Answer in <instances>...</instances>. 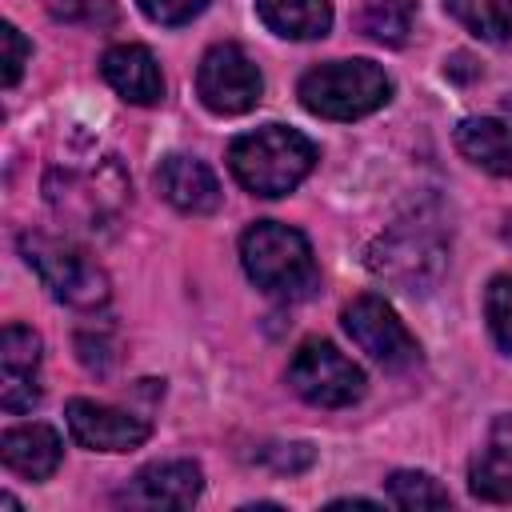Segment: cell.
<instances>
[{"label": "cell", "mask_w": 512, "mask_h": 512, "mask_svg": "<svg viewBox=\"0 0 512 512\" xmlns=\"http://www.w3.org/2000/svg\"><path fill=\"white\" fill-rule=\"evenodd\" d=\"M128 176L116 156H92L84 164H52L44 176V196L52 212L80 232L108 228L128 204Z\"/></svg>", "instance_id": "obj_1"}, {"label": "cell", "mask_w": 512, "mask_h": 512, "mask_svg": "<svg viewBox=\"0 0 512 512\" xmlns=\"http://www.w3.org/2000/svg\"><path fill=\"white\" fill-rule=\"evenodd\" d=\"M316 164V144L284 124H264L256 132H244L228 148V168L232 176L252 192V196H284L292 192Z\"/></svg>", "instance_id": "obj_2"}, {"label": "cell", "mask_w": 512, "mask_h": 512, "mask_svg": "<svg viewBox=\"0 0 512 512\" xmlns=\"http://www.w3.org/2000/svg\"><path fill=\"white\" fill-rule=\"evenodd\" d=\"M240 260L252 284L280 300H304L316 288V260L304 232L288 224L260 220L240 236Z\"/></svg>", "instance_id": "obj_3"}, {"label": "cell", "mask_w": 512, "mask_h": 512, "mask_svg": "<svg viewBox=\"0 0 512 512\" xmlns=\"http://www.w3.org/2000/svg\"><path fill=\"white\" fill-rule=\"evenodd\" d=\"M392 96V80L372 60H328L300 80V104L324 120H360Z\"/></svg>", "instance_id": "obj_4"}, {"label": "cell", "mask_w": 512, "mask_h": 512, "mask_svg": "<svg viewBox=\"0 0 512 512\" xmlns=\"http://www.w3.org/2000/svg\"><path fill=\"white\" fill-rule=\"evenodd\" d=\"M20 256L40 276V284L60 304H68V308L96 312L112 296L104 268L88 252H80L76 244H68V240H56V236H44V232H24L20 236Z\"/></svg>", "instance_id": "obj_5"}, {"label": "cell", "mask_w": 512, "mask_h": 512, "mask_svg": "<svg viewBox=\"0 0 512 512\" xmlns=\"http://www.w3.org/2000/svg\"><path fill=\"white\" fill-rule=\"evenodd\" d=\"M448 248L424 220H400L368 248V268L404 292H428L444 272Z\"/></svg>", "instance_id": "obj_6"}, {"label": "cell", "mask_w": 512, "mask_h": 512, "mask_svg": "<svg viewBox=\"0 0 512 512\" xmlns=\"http://www.w3.org/2000/svg\"><path fill=\"white\" fill-rule=\"evenodd\" d=\"M288 384L316 408H344L364 396V372L328 340H304L288 364Z\"/></svg>", "instance_id": "obj_7"}, {"label": "cell", "mask_w": 512, "mask_h": 512, "mask_svg": "<svg viewBox=\"0 0 512 512\" xmlns=\"http://www.w3.org/2000/svg\"><path fill=\"white\" fill-rule=\"evenodd\" d=\"M260 68L248 60L240 44H212L196 68V92L208 112L216 116H240L260 100Z\"/></svg>", "instance_id": "obj_8"}, {"label": "cell", "mask_w": 512, "mask_h": 512, "mask_svg": "<svg viewBox=\"0 0 512 512\" xmlns=\"http://www.w3.org/2000/svg\"><path fill=\"white\" fill-rule=\"evenodd\" d=\"M340 320H344V332L360 344V352H368L376 364L400 372V368H412L420 360V344L412 340L404 320L380 296H356Z\"/></svg>", "instance_id": "obj_9"}, {"label": "cell", "mask_w": 512, "mask_h": 512, "mask_svg": "<svg viewBox=\"0 0 512 512\" xmlns=\"http://www.w3.org/2000/svg\"><path fill=\"white\" fill-rule=\"evenodd\" d=\"M68 416V432L80 448H92V452H132L148 440V420L124 412V408H108V404H96V400H68L64 408Z\"/></svg>", "instance_id": "obj_10"}, {"label": "cell", "mask_w": 512, "mask_h": 512, "mask_svg": "<svg viewBox=\"0 0 512 512\" xmlns=\"http://www.w3.org/2000/svg\"><path fill=\"white\" fill-rule=\"evenodd\" d=\"M36 368H40V336L24 324H8L0 336V408L4 412H28L40 400Z\"/></svg>", "instance_id": "obj_11"}, {"label": "cell", "mask_w": 512, "mask_h": 512, "mask_svg": "<svg viewBox=\"0 0 512 512\" xmlns=\"http://www.w3.org/2000/svg\"><path fill=\"white\" fill-rule=\"evenodd\" d=\"M200 468L192 460H160L132 476L120 492V504L132 508H192L200 496Z\"/></svg>", "instance_id": "obj_12"}, {"label": "cell", "mask_w": 512, "mask_h": 512, "mask_svg": "<svg viewBox=\"0 0 512 512\" xmlns=\"http://www.w3.org/2000/svg\"><path fill=\"white\" fill-rule=\"evenodd\" d=\"M156 192L188 216H208L220 208V180L212 176V168L196 156H164L156 168Z\"/></svg>", "instance_id": "obj_13"}, {"label": "cell", "mask_w": 512, "mask_h": 512, "mask_svg": "<svg viewBox=\"0 0 512 512\" xmlns=\"http://www.w3.org/2000/svg\"><path fill=\"white\" fill-rule=\"evenodd\" d=\"M104 80L112 84V92L128 104H156L164 96V76L156 56L144 44H116L104 52L100 60Z\"/></svg>", "instance_id": "obj_14"}, {"label": "cell", "mask_w": 512, "mask_h": 512, "mask_svg": "<svg viewBox=\"0 0 512 512\" xmlns=\"http://www.w3.org/2000/svg\"><path fill=\"white\" fill-rule=\"evenodd\" d=\"M468 488L488 504H512V412L492 424L488 448L468 468Z\"/></svg>", "instance_id": "obj_15"}, {"label": "cell", "mask_w": 512, "mask_h": 512, "mask_svg": "<svg viewBox=\"0 0 512 512\" xmlns=\"http://www.w3.org/2000/svg\"><path fill=\"white\" fill-rule=\"evenodd\" d=\"M0 456L28 480H48L60 464V436L48 424H16L0 436Z\"/></svg>", "instance_id": "obj_16"}, {"label": "cell", "mask_w": 512, "mask_h": 512, "mask_svg": "<svg viewBox=\"0 0 512 512\" xmlns=\"http://www.w3.org/2000/svg\"><path fill=\"white\" fill-rule=\"evenodd\" d=\"M456 148L484 172L512 180V128L504 120L472 116L456 128Z\"/></svg>", "instance_id": "obj_17"}, {"label": "cell", "mask_w": 512, "mask_h": 512, "mask_svg": "<svg viewBox=\"0 0 512 512\" xmlns=\"http://www.w3.org/2000/svg\"><path fill=\"white\" fill-rule=\"evenodd\" d=\"M256 12L284 40H316L332 24L328 0H256Z\"/></svg>", "instance_id": "obj_18"}, {"label": "cell", "mask_w": 512, "mask_h": 512, "mask_svg": "<svg viewBox=\"0 0 512 512\" xmlns=\"http://www.w3.org/2000/svg\"><path fill=\"white\" fill-rule=\"evenodd\" d=\"M444 8L488 44L512 40V0H444Z\"/></svg>", "instance_id": "obj_19"}, {"label": "cell", "mask_w": 512, "mask_h": 512, "mask_svg": "<svg viewBox=\"0 0 512 512\" xmlns=\"http://www.w3.org/2000/svg\"><path fill=\"white\" fill-rule=\"evenodd\" d=\"M360 28L380 44H404L412 28V8L408 0H372L360 16Z\"/></svg>", "instance_id": "obj_20"}, {"label": "cell", "mask_w": 512, "mask_h": 512, "mask_svg": "<svg viewBox=\"0 0 512 512\" xmlns=\"http://www.w3.org/2000/svg\"><path fill=\"white\" fill-rule=\"evenodd\" d=\"M388 496L400 508H448V492L428 472H392L388 476Z\"/></svg>", "instance_id": "obj_21"}, {"label": "cell", "mask_w": 512, "mask_h": 512, "mask_svg": "<svg viewBox=\"0 0 512 512\" xmlns=\"http://www.w3.org/2000/svg\"><path fill=\"white\" fill-rule=\"evenodd\" d=\"M484 316L504 352H512V276H496L484 296Z\"/></svg>", "instance_id": "obj_22"}, {"label": "cell", "mask_w": 512, "mask_h": 512, "mask_svg": "<svg viewBox=\"0 0 512 512\" xmlns=\"http://www.w3.org/2000/svg\"><path fill=\"white\" fill-rule=\"evenodd\" d=\"M0 48H4V56H0V84L12 88L20 80V72H24V64H28L32 48H28V40L20 36L16 24H0Z\"/></svg>", "instance_id": "obj_23"}, {"label": "cell", "mask_w": 512, "mask_h": 512, "mask_svg": "<svg viewBox=\"0 0 512 512\" xmlns=\"http://www.w3.org/2000/svg\"><path fill=\"white\" fill-rule=\"evenodd\" d=\"M136 4H140V12H144L148 20H156V24H188L192 16L204 12L208 0H136Z\"/></svg>", "instance_id": "obj_24"}, {"label": "cell", "mask_w": 512, "mask_h": 512, "mask_svg": "<svg viewBox=\"0 0 512 512\" xmlns=\"http://www.w3.org/2000/svg\"><path fill=\"white\" fill-rule=\"evenodd\" d=\"M44 8L56 16V20H84L92 0H44Z\"/></svg>", "instance_id": "obj_25"}]
</instances>
